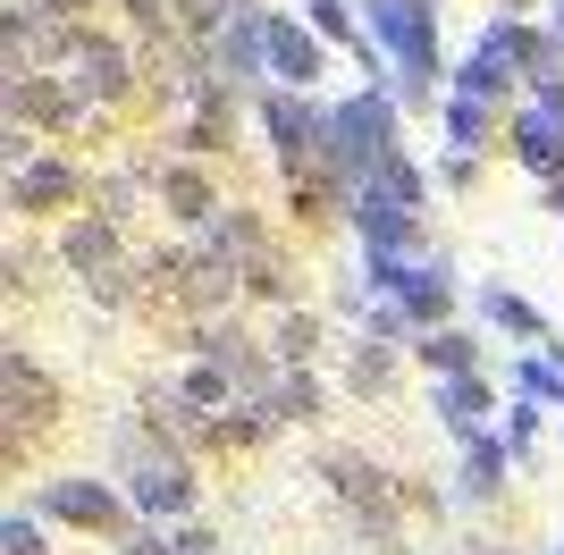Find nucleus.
I'll list each match as a JSON object with an SVG mask.
<instances>
[{
  "label": "nucleus",
  "mask_w": 564,
  "mask_h": 555,
  "mask_svg": "<svg viewBox=\"0 0 564 555\" xmlns=\"http://www.w3.org/2000/svg\"><path fill=\"white\" fill-rule=\"evenodd\" d=\"M304 9H312V0H304Z\"/></svg>",
  "instance_id": "7c9ffc66"
},
{
  "label": "nucleus",
  "mask_w": 564,
  "mask_h": 555,
  "mask_svg": "<svg viewBox=\"0 0 564 555\" xmlns=\"http://www.w3.org/2000/svg\"><path fill=\"white\" fill-rule=\"evenodd\" d=\"M34 505H43L51 522H76V531H118V522H127V505H118L110 480H43Z\"/></svg>",
  "instance_id": "1a4fd4ad"
},
{
  "label": "nucleus",
  "mask_w": 564,
  "mask_h": 555,
  "mask_svg": "<svg viewBox=\"0 0 564 555\" xmlns=\"http://www.w3.org/2000/svg\"><path fill=\"white\" fill-rule=\"evenodd\" d=\"M34 9H51V18H68V25H76V9H94V0H34Z\"/></svg>",
  "instance_id": "c85d7f7f"
},
{
  "label": "nucleus",
  "mask_w": 564,
  "mask_h": 555,
  "mask_svg": "<svg viewBox=\"0 0 564 555\" xmlns=\"http://www.w3.org/2000/svg\"><path fill=\"white\" fill-rule=\"evenodd\" d=\"M388 362H397V346H388V337H354V362H346V379L362 395H379L388 388Z\"/></svg>",
  "instance_id": "4be33fe9"
},
{
  "label": "nucleus",
  "mask_w": 564,
  "mask_h": 555,
  "mask_svg": "<svg viewBox=\"0 0 564 555\" xmlns=\"http://www.w3.org/2000/svg\"><path fill=\"white\" fill-rule=\"evenodd\" d=\"M312 34H321V43H354V18H346V0H312Z\"/></svg>",
  "instance_id": "b1692460"
},
{
  "label": "nucleus",
  "mask_w": 564,
  "mask_h": 555,
  "mask_svg": "<svg viewBox=\"0 0 564 555\" xmlns=\"http://www.w3.org/2000/svg\"><path fill=\"white\" fill-rule=\"evenodd\" d=\"M371 295L404 312V328H438L455 312V278L438 261H371Z\"/></svg>",
  "instance_id": "39448f33"
},
{
  "label": "nucleus",
  "mask_w": 564,
  "mask_h": 555,
  "mask_svg": "<svg viewBox=\"0 0 564 555\" xmlns=\"http://www.w3.org/2000/svg\"><path fill=\"white\" fill-rule=\"evenodd\" d=\"M480 320L506 328V337H540V346H556V337L540 328V312H531L522 295H506V286H480Z\"/></svg>",
  "instance_id": "f3484780"
},
{
  "label": "nucleus",
  "mask_w": 564,
  "mask_h": 555,
  "mask_svg": "<svg viewBox=\"0 0 564 555\" xmlns=\"http://www.w3.org/2000/svg\"><path fill=\"white\" fill-rule=\"evenodd\" d=\"M464 555H522V547H506V538H471Z\"/></svg>",
  "instance_id": "c756f323"
},
{
  "label": "nucleus",
  "mask_w": 564,
  "mask_h": 555,
  "mask_svg": "<svg viewBox=\"0 0 564 555\" xmlns=\"http://www.w3.org/2000/svg\"><path fill=\"white\" fill-rule=\"evenodd\" d=\"M438 413H447L455 438H480L497 404H489V388H480V379H438Z\"/></svg>",
  "instance_id": "2eb2a0df"
},
{
  "label": "nucleus",
  "mask_w": 564,
  "mask_h": 555,
  "mask_svg": "<svg viewBox=\"0 0 564 555\" xmlns=\"http://www.w3.org/2000/svg\"><path fill=\"white\" fill-rule=\"evenodd\" d=\"M489 127H497L489 101H471V92H455V101H447V143H455V152H480V143H489Z\"/></svg>",
  "instance_id": "412c9836"
},
{
  "label": "nucleus",
  "mask_w": 564,
  "mask_h": 555,
  "mask_svg": "<svg viewBox=\"0 0 564 555\" xmlns=\"http://www.w3.org/2000/svg\"><path fill=\"white\" fill-rule=\"evenodd\" d=\"M177 152H186V161L236 152V92H228V85H212L203 101H194V118H186V135H177Z\"/></svg>",
  "instance_id": "f8f14e48"
},
{
  "label": "nucleus",
  "mask_w": 564,
  "mask_h": 555,
  "mask_svg": "<svg viewBox=\"0 0 564 555\" xmlns=\"http://www.w3.org/2000/svg\"><path fill=\"white\" fill-rule=\"evenodd\" d=\"M76 194H85V168H76L68 152H34V161L9 177V203H18L25 219H51V210H68Z\"/></svg>",
  "instance_id": "6e6552de"
},
{
  "label": "nucleus",
  "mask_w": 564,
  "mask_h": 555,
  "mask_svg": "<svg viewBox=\"0 0 564 555\" xmlns=\"http://www.w3.org/2000/svg\"><path fill=\"white\" fill-rule=\"evenodd\" d=\"M312 353H321V320H312V312H286L279 337H270V362L279 370H312Z\"/></svg>",
  "instance_id": "6ab92c4d"
},
{
  "label": "nucleus",
  "mask_w": 564,
  "mask_h": 555,
  "mask_svg": "<svg viewBox=\"0 0 564 555\" xmlns=\"http://www.w3.org/2000/svg\"><path fill=\"white\" fill-rule=\"evenodd\" d=\"M0 413H9V463H25L34 438H43V421L59 413V379H51L25 346L0 353Z\"/></svg>",
  "instance_id": "7ed1b4c3"
},
{
  "label": "nucleus",
  "mask_w": 564,
  "mask_h": 555,
  "mask_svg": "<svg viewBox=\"0 0 564 555\" xmlns=\"http://www.w3.org/2000/svg\"><path fill=\"white\" fill-rule=\"evenodd\" d=\"M422 362L438 370V379H480V346L455 337V328H430V337H422Z\"/></svg>",
  "instance_id": "a211bd4d"
},
{
  "label": "nucleus",
  "mask_w": 564,
  "mask_h": 555,
  "mask_svg": "<svg viewBox=\"0 0 564 555\" xmlns=\"http://www.w3.org/2000/svg\"><path fill=\"white\" fill-rule=\"evenodd\" d=\"M0 547H9V555H51V547H43V531H34L25 513H9V522H0Z\"/></svg>",
  "instance_id": "393cba45"
},
{
  "label": "nucleus",
  "mask_w": 564,
  "mask_h": 555,
  "mask_svg": "<svg viewBox=\"0 0 564 555\" xmlns=\"http://www.w3.org/2000/svg\"><path fill=\"white\" fill-rule=\"evenodd\" d=\"M531 110H540L547 127H564V76H556V85H540V101H531Z\"/></svg>",
  "instance_id": "cd10ccee"
},
{
  "label": "nucleus",
  "mask_w": 564,
  "mask_h": 555,
  "mask_svg": "<svg viewBox=\"0 0 564 555\" xmlns=\"http://www.w3.org/2000/svg\"><path fill=\"white\" fill-rule=\"evenodd\" d=\"M161 203H169V219H186V228H212L219 210H228V203H219V185L203 177V168H194V161L161 168Z\"/></svg>",
  "instance_id": "ddd939ff"
},
{
  "label": "nucleus",
  "mask_w": 564,
  "mask_h": 555,
  "mask_svg": "<svg viewBox=\"0 0 564 555\" xmlns=\"http://www.w3.org/2000/svg\"><path fill=\"white\" fill-rule=\"evenodd\" d=\"M59 76L76 85L85 110H110V101L135 92V59H127V43L94 34V25H68V43H59Z\"/></svg>",
  "instance_id": "20e7f679"
},
{
  "label": "nucleus",
  "mask_w": 564,
  "mask_h": 555,
  "mask_svg": "<svg viewBox=\"0 0 564 555\" xmlns=\"http://www.w3.org/2000/svg\"><path fill=\"white\" fill-rule=\"evenodd\" d=\"M59 270L101 286L110 270H127V236H118L110 219H68V228H59Z\"/></svg>",
  "instance_id": "9b49d317"
},
{
  "label": "nucleus",
  "mask_w": 564,
  "mask_h": 555,
  "mask_svg": "<svg viewBox=\"0 0 564 555\" xmlns=\"http://www.w3.org/2000/svg\"><path fill=\"white\" fill-rule=\"evenodd\" d=\"M506 143H514V161L531 168V177H547V185L564 177V127H547L540 110H514V127H506Z\"/></svg>",
  "instance_id": "4468645a"
},
{
  "label": "nucleus",
  "mask_w": 564,
  "mask_h": 555,
  "mask_svg": "<svg viewBox=\"0 0 564 555\" xmlns=\"http://www.w3.org/2000/svg\"><path fill=\"white\" fill-rule=\"evenodd\" d=\"M261 51H270V76H279L286 92L321 85V34H312V25H295V18H279V9H270V25H261Z\"/></svg>",
  "instance_id": "9d476101"
},
{
  "label": "nucleus",
  "mask_w": 564,
  "mask_h": 555,
  "mask_svg": "<svg viewBox=\"0 0 564 555\" xmlns=\"http://www.w3.org/2000/svg\"><path fill=\"white\" fill-rule=\"evenodd\" d=\"M9 118H18L25 135H34V127L68 135L76 118H85V101H76V85H68V76H43V68H25V76H9Z\"/></svg>",
  "instance_id": "0eeeda50"
},
{
  "label": "nucleus",
  "mask_w": 564,
  "mask_h": 555,
  "mask_svg": "<svg viewBox=\"0 0 564 555\" xmlns=\"http://www.w3.org/2000/svg\"><path fill=\"white\" fill-rule=\"evenodd\" d=\"M514 388L531 395V404H564V346H540L531 362L514 370Z\"/></svg>",
  "instance_id": "aec40b11"
},
{
  "label": "nucleus",
  "mask_w": 564,
  "mask_h": 555,
  "mask_svg": "<svg viewBox=\"0 0 564 555\" xmlns=\"http://www.w3.org/2000/svg\"><path fill=\"white\" fill-rule=\"evenodd\" d=\"M397 143H404V118H397V92L388 85H362L329 110V168L346 177V194L362 177H379L388 161H404Z\"/></svg>",
  "instance_id": "f257e3e1"
},
{
  "label": "nucleus",
  "mask_w": 564,
  "mask_h": 555,
  "mask_svg": "<svg viewBox=\"0 0 564 555\" xmlns=\"http://www.w3.org/2000/svg\"><path fill=\"white\" fill-rule=\"evenodd\" d=\"M371 34L388 43V59H397L388 92H397L404 110H422L430 76H438V9H430V0H371Z\"/></svg>",
  "instance_id": "f03ea898"
},
{
  "label": "nucleus",
  "mask_w": 564,
  "mask_h": 555,
  "mask_svg": "<svg viewBox=\"0 0 564 555\" xmlns=\"http://www.w3.org/2000/svg\"><path fill=\"white\" fill-rule=\"evenodd\" d=\"M236 286H245V295H253V303H286V295H295V270H286L279 253H261L253 270L236 278Z\"/></svg>",
  "instance_id": "5701e85b"
},
{
  "label": "nucleus",
  "mask_w": 564,
  "mask_h": 555,
  "mask_svg": "<svg viewBox=\"0 0 564 555\" xmlns=\"http://www.w3.org/2000/svg\"><path fill=\"white\" fill-rule=\"evenodd\" d=\"M531 438H540V413H531V404H522V413L506 421V455H531Z\"/></svg>",
  "instance_id": "a878e982"
},
{
  "label": "nucleus",
  "mask_w": 564,
  "mask_h": 555,
  "mask_svg": "<svg viewBox=\"0 0 564 555\" xmlns=\"http://www.w3.org/2000/svg\"><path fill=\"white\" fill-rule=\"evenodd\" d=\"M497 488H506V438L480 429V438H464V497H471V505H489Z\"/></svg>",
  "instance_id": "dca6fc26"
},
{
  "label": "nucleus",
  "mask_w": 564,
  "mask_h": 555,
  "mask_svg": "<svg viewBox=\"0 0 564 555\" xmlns=\"http://www.w3.org/2000/svg\"><path fill=\"white\" fill-rule=\"evenodd\" d=\"M471 177H480V161H471V152H447V168H438V185H455V194H464Z\"/></svg>",
  "instance_id": "bb28decb"
},
{
  "label": "nucleus",
  "mask_w": 564,
  "mask_h": 555,
  "mask_svg": "<svg viewBox=\"0 0 564 555\" xmlns=\"http://www.w3.org/2000/svg\"><path fill=\"white\" fill-rule=\"evenodd\" d=\"M321 480H329V488H337V505H346V513H362L371 531H379V522H388V513L404 505V488L388 480V471H379L371 455H321Z\"/></svg>",
  "instance_id": "423d86ee"
}]
</instances>
